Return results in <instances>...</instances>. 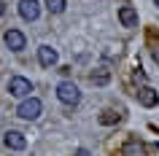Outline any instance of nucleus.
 Returning a JSON list of instances; mask_svg holds the SVG:
<instances>
[{
    "label": "nucleus",
    "instance_id": "f257e3e1",
    "mask_svg": "<svg viewBox=\"0 0 159 156\" xmlns=\"http://www.w3.org/2000/svg\"><path fill=\"white\" fill-rule=\"evenodd\" d=\"M41 110H43V102L38 97H27V100H22V105L16 108V116L19 118H25V121H35L38 116H41Z\"/></svg>",
    "mask_w": 159,
    "mask_h": 156
},
{
    "label": "nucleus",
    "instance_id": "f03ea898",
    "mask_svg": "<svg viewBox=\"0 0 159 156\" xmlns=\"http://www.w3.org/2000/svg\"><path fill=\"white\" fill-rule=\"evenodd\" d=\"M57 97H59V102L62 105H78V100H81V91H78V86H75L73 81H62L57 86Z\"/></svg>",
    "mask_w": 159,
    "mask_h": 156
},
{
    "label": "nucleus",
    "instance_id": "7ed1b4c3",
    "mask_svg": "<svg viewBox=\"0 0 159 156\" xmlns=\"http://www.w3.org/2000/svg\"><path fill=\"white\" fill-rule=\"evenodd\" d=\"M30 91H33V83H30V78H25V75H14L8 81V94L11 97L25 100V97H30Z\"/></svg>",
    "mask_w": 159,
    "mask_h": 156
},
{
    "label": "nucleus",
    "instance_id": "20e7f679",
    "mask_svg": "<svg viewBox=\"0 0 159 156\" xmlns=\"http://www.w3.org/2000/svg\"><path fill=\"white\" fill-rule=\"evenodd\" d=\"M3 145L11 148V151H25L27 148V137L22 135V132H16V129H8L6 135H3Z\"/></svg>",
    "mask_w": 159,
    "mask_h": 156
},
{
    "label": "nucleus",
    "instance_id": "39448f33",
    "mask_svg": "<svg viewBox=\"0 0 159 156\" xmlns=\"http://www.w3.org/2000/svg\"><path fill=\"white\" fill-rule=\"evenodd\" d=\"M3 41H6V46H8L11 51H22L27 46V38L22 30H6L3 33Z\"/></svg>",
    "mask_w": 159,
    "mask_h": 156
},
{
    "label": "nucleus",
    "instance_id": "423d86ee",
    "mask_svg": "<svg viewBox=\"0 0 159 156\" xmlns=\"http://www.w3.org/2000/svg\"><path fill=\"white\" fill-rule=\"evenodd\" d=\"M19 16L25 19V22H35V19L41 16L38 0H19Z\"/></svg>",
    "mask_w": 159,
    "mask_h": 156
},
{
    "label": "nucleus",
    "instance_id": "0eeeda50",
    "mask_svg": "<svg viewBox=\"0 0 159 156\" xmlns=\"http://www.w3.org/2000/svg\"><path fill=\"white\" fill-rule=\"evenodd\" d=\"M119 154H121V156H146V145H143L138 137H129L124 145H121Z\"/></svg>",
    "mask_w": 159,
    "mask_h": 156
},
{
    "label": "nucleus",
    "instance_id": "6e6552de",
    "mask_svg": "<svg viewBox=\"0 0 159 156\" xmlns=\"http://www.w3.org/2000/svg\"><path fill=\"white\" fill-rule=\"evenodd\" d=\"M57 49H51V46H41L38 49V62H41L43 67H54L57 65Z\"/></svg>",
    "mask_w": 159,
    "mask_h": 156
},
{
    "label": "nucleus",
    "instance_id": "1a4fd4ad",
    "mask_svg": "<svg viewBox=\"0 0 159 156\" xmlns=\"http://www.w3.org/2000/svg\"><path fill=\"white\" fill-rule=\"evenodd\" d=\"M119 22L124 27H138V11L132 6H121L119 8Z\"/></svg>",
    "mask_w": 159,
    "mask_h": 156
},
{
    "label": "nucleus",
    "instance_id": "9d476101",
    "mask_svg": "<svg viewBox=\"0 0 159 156\" xmlns=\"http://www.w3.org/2000/svg\"><path fill=\"white\" fill-rule=\"evenodd\" d=\"M138 97H140V105H146V108H154L159 102V94L151 89V86H143V89L138 91Z\"/></svg>",
    "mask_w": 159,
    "mask_h": 156
},
{
    "label": "nucleus",
    "instance_id": "9b49d317",
    "mask_svg": "<svg viewBox=\"0 0 159 156\" xmlns=\"http://www.w3.org/2000/svg\"><path fill=\"white\" fill-rule=\"evenodd\" d=\"M97 121H100L102 127H113V124L121 121V113H116V110H102V113L97 116Z\"/></svg>",
    "mask_w": 159,
    "mask_h": 156
},
{
    "label": "nucleus",
    "instance_id": "f8f14e48",
    "mask_svg": "<svg viewBox=\"0 0 159 156\" xmlns=\"http://www.w3.org/2000/svg\"><path fill=\"white\" fill-rule=\"evenodd\" d=\"M67 6V0H46V8H49V14H62Z\"/></svg>",
    "mask_w": 159,
    "mask_h": 156
},
{
    "label": "nucleus",
    "instance_id": "ddd939ff",
    "mask_svg": "<svg viewBox=\"0 0 159 156\" xmlns=\"http://www.w3.org/2000/svg\"><path fill=\"white\" fill-rule=\"evenodd\" d=\"M108 81H111V73H108V70H100V73H92V83H94V86H105Z\"/></svg>",
    "mask_w": 159,
    "mask_h": 156
},
{
    "label": "nucleus",
    "instance_id": "4468645a",
    "mask_svg": "<svg viewBox=\"0 0 159 156\" xmlns=\"http://www.w3.org/2000/svg\"><path fill=\"white\" fill-rule=\"evenodd\" d=\"M75 156H89V151H86V148H78V151H75Z\"/></svg>",
    "mask_w": 159,
    "mask_h": 156
},
{
    "label": "nucleus",
    "instance_id": "2eb2a0df",
    "mask_svg": "<svg viewBox=\"0 0 159 156\" xmlns=\"http://www.w3.org/2000/svg\"><path fill=\"white\" fill-rule=\"evenodd\" d=\"M151 54H154V59L159 62V46H154V51H151Z\"/></svg>",
    "mask_w": 159,
    "mask_h": 156
},
{
    "label": "nucleus",
    "instance_id": "dca6fc26",
    "mask_svg": "<svg viewBox=\"0 0 159 156\" xmlns=\"http://www.w3.org/2000/svg\"><path fill=\"white\" fill-rule=\"evenodd\" d=\"M3 14H6V3L0 0V16H3Z\"/></svg>",
    "mask_w": 159,
    "mask_h": 156
},
{
    "label": "nucleus",
    "instance_id": "f3484780",
    "mask_svg": "<svg viewBox=\"0 0 159 156\" xmlns=\"http://www.w3.org/2000/svg\"><path fill=\"white\" fill-rule=\"evenodd\" d=\"M157 6H159V3H157Z\"/></svg>",
    "mask_w": 159,
    "mask_h": 156
}]
</instances>
